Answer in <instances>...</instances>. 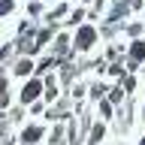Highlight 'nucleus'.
<instances>
[{"label":"nucleus","mask_w":145,"mask_h":145,"mask_svg":"<svg viewBox=\"0 0 145 145\" xmlns=\"http://www.w3.org/2000/svg\"><path fill=\"white\" fill-rule=\"evenodd\" d=\"M39 133H42L39 127H30V130L24 133V142H36V139H39Z\"/></svg>","instance_id":"nucleus-4"},{"label":"nucleus","mask_w":145,"mask_h":145,"mask_svg":"<svg viewBox=\"0 0 145 145\" xmlns=\"http://www.w3.org/2000/svg\"><path fill=\"white\" fill-rule=\"evenodd\" d=\"M30 70H33V67H30V61H21V63L15 67V72H18V76H27Z\"/></svg>","instance_id":"nucleus-5"},{"label":"nucleus","mask_w":145,"mask_h":145,"mask_svg":"<svg viewBox=\"0 0 145 145\" xmlns=\"http://www.w3.org/2000/svg\"><path fill=\"white\" fill-rule=\"evenodd\" d=\"M39 91H42V85H39V82H27L24 91H21V100H24V103H30V100H36V94H39Z\"/></svg>","instance_id":"nucleus-2"},{"label":"nucleus","mask_w":145,"mask_h":145,"mask_svg":"<svg viewBox=\"0 0 145 145\" xmlns=\"http://www.w3.org/2000/svg\"><path fill=\"white\" fill-rule=\"evenodd\" d=\"M142 145H145V139H142Z\"/></svg>","instance_id":"nucleus-8"},{"label":"nucleus","mask_w":145,"mask_h":145,"mask_svg":"<svg viewBox=\"0 0 145 145\" xmlns=\"http://www.w3.org/2000/svg\"><path fill=\"white\" fill-rule=\"evenodd\" d=\"M142 57H145V42H133V48H130V61L139 63Z\"/></svg>","instance_id":"nucleus-3"},{"label":"nucleus","mask_w":145,"mask_h":145,"mask_svg":"<svg viewBox=\"0 0 145 145\" xmlns=\"http://www.w3.org/2000/svg\"><path fill=\"white\" fill-rule=\"evenodd\" d=\"M9 9H12V3L9 0H0V12H9Z\"/></svg>","instance_id":"nucleus-7"},{"label":"nucleus","mask_w":145,"mask_h":145,"mask_svg":"<svg viewBox=\"0 0 145 145\" xmlns=\"http://www.w3.org/2000/svg\"><path fill=\"white\" fill-rule=\"evenodd\" d=\"M0 100L6 103V82H3V79H0Z\"/></svg>","instance_id":"nucleus-6"},{"label":"nucleus","mask_w":145,"mask_h":145,"mask_svg":"<svg viewBox=\"0 0 145 145\" xmlns=\"http://www.w3.org/2000/svg\"><path fill=\"white\" fill-rule=\"evenodd\" d=\"M94 36H97V33H94V27H82L79 36H76V45H79V48H88V45L94 42Z\"/></svg>","instance_id":"nucleus-1"}]
</instances>
